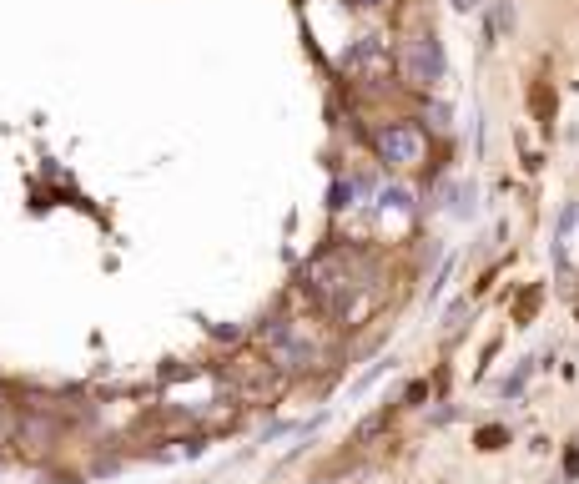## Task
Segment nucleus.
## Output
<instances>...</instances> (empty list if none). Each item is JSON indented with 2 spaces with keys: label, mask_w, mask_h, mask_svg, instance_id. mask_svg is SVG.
I'll list each match as a JSON object with an SVG mask.
<instances>
[{
  "label": "nucleus",
  "mask_w": 579,
  "mask_h": 484,
  "mask_svg": "<svg viewBox=\"0 0 579 484\" xmlns=\"http://www.w3.org/2000/svg\"><path fill=\"white\" fill-rule=\"evenodd\" d=\"M343 71L358 76V81H388L398 66H393V46L383 36H358L348 51H343Z\"/></svg>",
  "instance_id": "nucleus-5"
},
{
  "label": "nucleus",
  "mask_w": 579,
  "mask_h": 484,
  "mask_svg": "<svg viewBox=\"0 0 579 484\" xmlns=\"http://www.w3.org/2000/svg\"><path fill=\"white\" fill-rule=\"evenodd\" d=\"M358 11H383V6H393V0H353Z\"/></svg>",
  "instance_id": "nucleus-9"
},
{
  "label": "nucleus",
  "mask_w": 579,
  "mask_h": 484,
  "mask_svg": "<svg viewBox=\"0 0 579 484\" xmlns=\"http://www.w3.org/2000/svg\"><path fill=\"white\" fill-rule=\"evenodd\" d=\"M393 66H398L403 86H413V91H423V96L439 91L444 76H449L444 46H439V36H433V31H408V36L398 41V51H393Z\"/></svg>",
  "instance_id": "nucleus-2"
},
{
  "label": "nucleus",
  "mask_w": 579,
  "mask_h": 484,
  "mask_svg": "<svg viewBox=\"0 0 579 484\" xmlns=\"http://www.w3.org/2000/svg\"><path fill=\"white\" fill-rule=\"evenodd\" d=\"M262 348L272 358V369H282V374H308V369H318V358H323V348L308 338V328L298 318L262 323Z\"/></svg>",
  "instance_id": "nucleus-3"
},
{
  "label": "nucleus",
  "mask_w": 579,
  "mask_h": 484,
  "mask_svg": "<svg viewBox=\"0 0 579 484\" xmlns=\"http://www.w3.org/2000/svg\"><path fill=\"white\" fill-rule=\"evenodd\" d=\"M504 31H514V6H509V0H494V26H489V41H494V36H504Z\"/></svg>",
  "instance_id": "nucleus-8"
},
{
  "label": "nucleus",
  "mask_w": 579,
  "mask_h": 484,
  "mask_svg": "<svg viewBox=\"0 0 579 484\" xmlns=\"http://www.w3.org/2000/svg\"><path fill=\"white\" fill-rule=\"evenodd\" d=\"M423 116H428V127H433V132H449V127H454V111H449L444 101H428Z\"/></svg>",
  "instance_id": "nucleus-7"
},
{
  "label": "nucleus",
  "mask_w": 579,
  "mask_h": 484,
  "mask_svg": "<svg viewBox=\"0 0 579 484\" xmlns=\"http://www.w3.org/2000/svg\"><path fill=\"white\" fill-rule=\"evenodd\" d=\"M378 207H383V212H413V207H418V197H413V187L388 182V187L378 192Z\"/></svg>",
  "instance_id": "nucleus-6"
},
{
  "label": "nucleus",
  "mask_w": 579,
  "mask_h": 484,
  "mask_svg": "<svg viewBox=\"0 0 579 484\" xmlns=\"http://www.w3.org/2000/svg\"><path fill=\"white\" fill-rule=\"evenodd\" d=\"M368 142H373L378 162L393 167V172H408V167L428 162V137H423L418 121H378V127L368 132Z\"/></svg>",
  "instance_id": "nucleus-4"
},
{
  "label": "nucleus",
  "mask_w": 579,
  "mask_h": 484,
  "mask_svg": "<svg viewBox=\"0 0 579 484\" xmlns=\"http://www.w3.org/2000/svg\"><path fill=\"white\" fill-rule=\"evenodd\" d=\"M363 288H368L363 258H358V253H343V248L318 253V258L308 263V273H303V293H308L323 313H333V318H348L353 303L363 298Z\"/></svg>",
  "instance_id": "nucleus-1"
},
{
  "label": "nucleus",
  "mask_w": 579,
  "mask_h": 484,
  "mask_svg": "<svg viewBox=\"0 0 579 484\" xmlns=\"http://www.w3.org/2000/svg\"><path fill=\"white\" fill-rule=\"evenodd\" d=\"M454 11H479V0H454Z\"/></svg>",
  "instance_id": "nucleus-10"
}]
</instances>
